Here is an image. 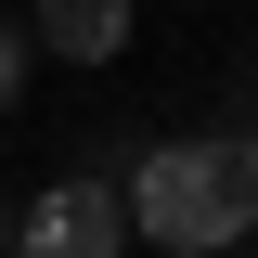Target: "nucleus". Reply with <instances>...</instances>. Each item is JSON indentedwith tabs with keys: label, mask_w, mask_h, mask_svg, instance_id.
Here are the masks:
<instances>
[{
	"label": "nucleus",
	"mask_w": 258,
	"mask_h": 258,
	"mask_svg": "<svg viewBox=\"0 0 258 258\" xmlns=\"http://www.w3.org/2000/svg\"><path fill=\"white\" fill-rule=\"evenodd\" d=\"M129 232H155L168 258H245L258 232V129H181V142H142L116 181Z\"/></svg>",
	"instance_id": "nucleus-1"
},
{
	"label": "nucleus",
	"mask_w": 258,
	"mask_h": 258,
	"mask_svg": "<svg viewBox=\"0 0 258 258\" xmlns=\"http://www.w3.org/2000/svg\"><path fill=\"white\" fill-rule=\"evenodd\" d=\"M13 258H129V207H116V181L64 168L26 220H13Z\"/></svg>",
	"instance_id": "nucleus-2"
},
{
	"label": "nucleus",
	"mask_w": 258,
	"mask_h": 258,
	"mask_svg": "<svg viewBox=\"0 0 258 258\" xmlns=\"http://www.w3.org/2000/svg\"><path fill=\"white\" fill-rule=\"evenodd\" d=\"M26 52H64V64H116V52H129V0H39Z\"/></svg>",
	"instance_id": "nucleus-3"
},
{
	"label": "nucleus",
	"mask_w": 258,
	"mask_h": 258,
	"mask_svg": "<svg viewBox=\"0 0 258 258\" xmlns=\"http://www.w3.org/2000/svg\"><path fill=\"white\" fill-rule=\"evenodd\" d=\"M13 103H26V26L0 13V116H13Z\"/></svg>",
	"instance_id": "nucleus-4"
},
{
	"label": "nucleus",
	"mask_w": 258,
	"mask_h": 258,
	"mask_svg": "<svg viewBox=\"0 0 258 258\" xmlns=\"http://www.w3.org/2000/svg\"><path fill=\"white\" fill-rule=\"evenodd\" d=\"M0 258H13V207H0Z\"/></svg>",
	"instance_id": "nucleus-5"
}]
</instances>
